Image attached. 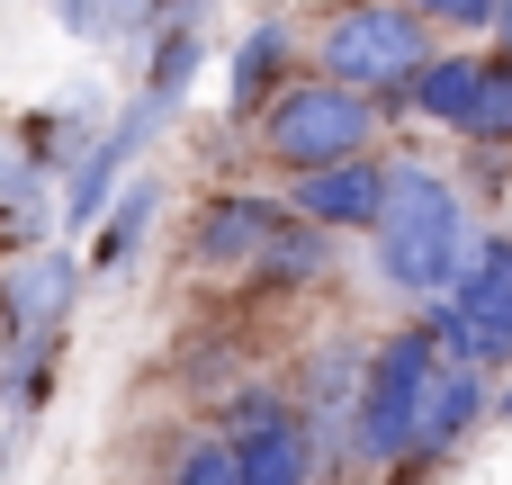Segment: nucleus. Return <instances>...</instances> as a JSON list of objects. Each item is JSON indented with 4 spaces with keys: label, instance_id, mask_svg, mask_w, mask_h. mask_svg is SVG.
Returning <instances> with one entry per match:
<instances>
[{
    "label": "nucleus",
    "instance_id": "1",
    "mask_svg": "<svg viewBox=\"0 0 512 485\" xmlns=\"http://www.w3.org/2000/svg\"><path fill=\"white\" fill-rule=\"evenodd\" d=\"M477 261V216H468V189L432 162H396V189H387V216L369 234V270L387 297L405 306H432L468 279Z\"/></svg>",
    "mask_w": 512,
    "mask_h": 485
},
{
    "label": "nucleus",
    "instance_id": "2",
    "mask_svg": "<svg viewBox=\"0 0 512 485\" xmlns=\"http://www.w3.org/2000/svg\"><path fill=\"white\" fill-rule=\"evenodd\" d=\"M432 54H441V27H432L414 0H333V9L315 18V45H306V63H315L324 81L369 90L387 117L405 108V90L423 81Z\"/></svg>",
    "mask_w": 512,
    "mask_h": 485
},
{
    "label": "nucleus",
    "instance_id": "3",
    "mask_svg": "<svg viewBox=\"0 0 512 485\" xmlns=\"http://www.w3.org/2000/svg\"><path fill=\"white\" fill-rule=\"evenodd\" d=\"M387 135V108L369 90H342L324 72H297L261 117H252V153L279 171V180H306V171H333V162H360L378 153Z\"/></svg>",
    "mask_w": 512,
    "mask_h": 485
},
{
    "label": "nucleus",
    "instance_id": "4",
    "mask_svg": "<svg viewBox=\"0 0 512 485\" xmlns=\"http://www.w3.org/2000/svg\"><path fill=\"white\" fill-rule=\"evenodd\" d=\"M441 369L450 360H441V342H432L423 315L369 342V369H360V396H351V468L387 477L414 450V423H423V396H432Z\"/></svg>",
    "mask_w": 512,
    "mask_h": 485
},
{
    "label": "nucleus",
    "instance_id": "5",
    "mask_svg": "<svg viewBox=\"0 0 512 485\" xmlns=\"http://www.w3.org/2000/svg\"><path fill=\"white\" fill-rule=\"evenodd\" d=\"M216 432L243 450V485H324V432L297 405V387H234L216 405Z\"/></svg>",
    "mask_w": 512,
    "mask_h": 485
},
{
    "label": "nucleus",
    "instance_id": "6",
    "mask_svg": "<svg viewBox=\"0 0 512 485\" xmlns=\"http://www.w3.org/2000/svg\"><path fill=\"white\" fill-rule=\"evenodd\" d=\"M279 225H288L279 189H207L198 216H189V234H180V270H198V279H252Z\"/></svg>",
    "mask_w": 512,
    "mask_h": 485
},
{
    "label": "nucleus",
    "instance_id": "7",
    "mask_svg": "<svg viewBox=\"0 0 512 485\" xmlns=\"http://www.w3.org/2000/svg\"><path fill=\"white\" fill-rule=\"evenodd\" d=\"M162 117H180V108H162L153 90H135L126 108H117V126H99L90 135V153L72 162V180H63V234H99V216L117 207V189L135 180V153L162 135Z\"/></svg>",
    "mask_w": 512,
    "mask_h": 485
},
{
    "label": "nucleus",
    "instance_id": "8",
    "mask_svg": "<svg viewBox=\"0 0 512 485\" xmlns=\"http://www.w3.org/2000/svg\"><path fill=\"white\" fill-rule=\"evenodd\" d=\"M477 423H495V378L486 369H441L432 378V396H423V423H414V450L387 468V485H432L468 441H477Z\"/></svg>",
    "mask_w": 512,
    "mask_h": 485
},
{
    "label": "nucleus",
    "instance_id": "9",
    "mask_svg": "<svg viewBox=\"0 0 512 485\" xmlns=\"http://www.w3.org/2000/svg\"><path fill=\"white\" fill-rule=\"evenodd\" d=\"M81 279L90 261L45 243V252H9L0 261V342H36V333H63L72 306H81Z\"/></svg>",
    "mask_w": 512,
    "mask_h": 485
},
{
    "label": "nucleus",
    "instance_id": "10",
    "mask_svg": "<svg viewBox=\"0 0 512 485\" xmlns=\"http://www.w3.org/2000/svg\"><path fill=\"white\" fill-rule=\"evenodd\" d=\"M387 189H396V162H387V153H360V162H333V171L288 180L279 198H288L306 225H324V234H378Z\"/></svg>",
    "mask_w": 512,
    "mask_h": 485
},
{
    "label": "nucleus",
    "instance_id": "11",
    "mask_svg": "<svg viewBox=\"0 0 512 485\" xmlns=\"http://www.w3.org/2000/svg\"><path fill=\"white\" fill-rule=\"evenodd\" d=\"M297 81V36H288V18H261L243 45H234V81H225V117L234 126H252L279 90Z\"/></svg>",
    "mask_w": 512,
    "mask_h": 485
},
{
    "label": "nucleus",
    "instance_id": "12",
    "mask_svg": "<svg viewBox=\"0 0 512 485\" xmlns=\"http://www.w3.org/2000/svg\"><path fill=\"white\" fill-rule=\"evenodd\" d=\"M477 90H486V54H432V63H423V81L405 90V108H396V117H423V126H441V135H468Z\"/></svg>",
    "mask_w": 512,
    "mask_h": 485
},
{
    "label": "nucleus",
    "instance_id": "13",
    "mask_svg": "<svg viewBox=\"0 0 512 485\" xmlns=\"http://www.w3.org/2000/svg\"><path fill=\"white\" fill-rule=\"evenodd\" d=\"M162 198H171L162 180H126V189H117V207L99 216V234H90V252H81V261H90V279H117V270L144 252V234H153Z\"/></svg>",
    "mask_w": 512,
    "mask_h": 485
},
{
    "label": "nucleus",
    "instance_id": "14",
    "mask_svg": "<svg viewBox=\"0 0 512 485\" xmlns=\"http://www.w3.org/2000/svg\"><path fill=\"white\" fill-rule=\"evenodd\" d=\"M333 243L342 234H324V225H306L297 207H288V225L270 234V252H261V270H252V288H324L342 261H333Z\"/></svg>",
    "mask_w": 512,
    "mask_h": 485
},
{
    "label": "nucleus",
    "instance_id": "15",
    "mask_svg": "<svg viewBox=\"0 0 512 485\" xmlns=\"http://www.w3.org/2000/svg\"><path fill=\"white\" fill-rule=\"evenodd\" d=\"M198 63H207V36H198V9H189V18H171V27H153L144 90H153L162 108H180V99H189V81H198Z\"/></svg>",
    "mask_w": 512,
    "mask_h": 485
},
{
    "label": "nucleus",
    "instance_id": "16",
    "mask_svg": "<svg viewBox=\"0 0 512 485\" xmlns=\"http://www.w3.org/2000/svg\"><path fill=\"white\" fill-rule=\"evenodd\" d=\"M468 153H512V54H486V90H477V117L459 135Z\"/></svg>",
    "mask_w": 512,
    "mask_h": 485
},
{
    "label": "nucleus",
    "instance_id": "17",
    "mask_svg": "<svg viewBox=\"0 0 512 485\" xmlns=\"http://www.w3.org/2000/svg\"><path fill=\"white\" fill-rule=\"evenodd\" d=\"M162 485H243V450L207 423L198 441H180L171 450V468H162Z\"/></svg>",
    "mask_w": 512,
    "mask_h": 485
},
{
    "label": "nucleus",
    "instance_id": "18",
    "mask_svg": "<svg viewBox=\"0 0 512 485\" xmlns=\"http://www.w3.org/2000/svg\"><path fill=\"white\" fill-rule=\"evenodd\" d=\"M432 27H450V36H477V27H495L504 18V0H414Z\"/></svg>",
    "mask_w": 512,
    "mask_h": 485
},
{
    "label": "nucleus",
    "instance_id": "19",
    "mask_svg": "<svg viewBox=\"0 0 512 485\" xmlns=\"http://www.w3.org/2000/svg\"><path fill=\"white\" fill-rule=\"evenodd\" d=\"M495 423H512V378H495Z\"/></svg>",
    "mask_w": 512,
    "mask_h": 485
},
{
    "label": "nucleus",
    "instance_id": "20",
    "mask_svg": "<svg viewBox=\"0 0 512 485\" xmlns=\"http://www.w3.org/2000/svg\"><path fill=\"white\" fill-rule=\"evenodd\" d=\"M495 54H512V0H504V18H495Z\"/></svg>",
    "mask_w": 512,
    "mask_h": 485
}]
</instances>
